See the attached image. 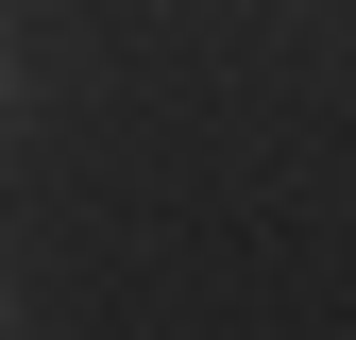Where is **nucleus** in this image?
I'll return each mask as SVG.
<instances>
[{"mask_svg":"<svg viewBox=\"0 0 356 340\" xmlns=\"http://www.w3.org/2000/svg\"><path fill=\"white\" fill-rule=\"evenodd\" d=\"M0 323H17V307H0Z\"/></svg>","mask_w":356,"mask_h":340,"instance_id":"f03ea898","label":"nucleus"},{"mask_svg":"<svg viewBox=\"0 0 356 340\" xmlns=\"http://www.w3.org/2000/svg\"><path fill=\"white\" fill-rule=\"evenodd\" d=\"M0 102H17V52H0Z\"/></svg>","mask_w":356,"mask_h":340,"instance_id":"f257e3e1","label":"nucleus"}]
</instances>
